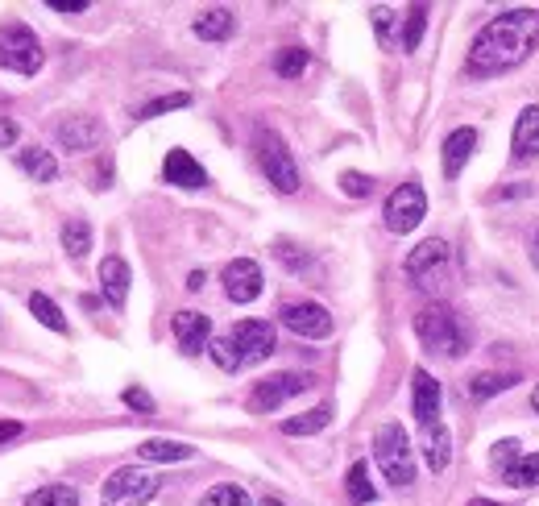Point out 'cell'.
Here are the masks:
<instances>
[{
    "label": "cell",
    "instance_id": "obj_13",
    "mask_svg": "<svg viewBox=\"0 0 539 506\" xmlns=\"http://www.w3.org/2000/svg\"><path fill=\"white\" fill-rule=\"evenodd\" d=\"M54 137H59V146L71 150V154H83V150H96L100 146V121L96 117H63L59 129H54Z\"/></svg>",
    "mask_w": 539,
    "mask_h": 506
},
{
    "label": "cell",
    "instance_id": "obj_29",
    "mask_svg": "<svg viewBox=\"0 0 539 506\" xmlns=\"http://www.w3.org/2000/svg\"><path fill=\"white\" fill-rule=\"evenodd\" d=\"M25 506H79V490L75 486H42L25 498Z\"/></svg>",
    "mask_w": 539,
    "mask_h": 506
},
{
    "label": "cell",
    "instance_id": "obj_46",
    "mask_svg": "<svg viewBox=\"0 0 539 506\" xmlns=\"http://www.w3.org/2000/svg\"><path fill=\"white\" fill-rule=\"evenodd\" d=\"M469 506H498V502H490V498H473Z\"/></svg>",
    "mask_w": 539,
    "mask_h": 506
},
{
    "label": "cell",
    "instance_id": "obj_3",
    "mask_svg": "<svg viewBox=\"0 0 539 506\" xmlns=\"http://www.w3.org/2000/svg\"><path fill=\"white\" fill-rule=\"evenodd\" d=\"M403 266H407L411 283L428 295H444V287L452 283V249L440 237H428L423 245H415Z\"/></svg>",
    "mask_w": 539,
    "mask_h": 506
},
{
    "label": "cell",
    "instance_id": "obj_45",
    "mask_svg": "<svg viewBox=\"0 0 539 506\" xmlns=\"http://www.w3.org/2000/svg\"><path fill=\"white\" fill-rule=\"evenodd\" d=\"M531 262H535V270H539V229H535V237H531Z\"/></svg>",
    "mask_w": 539,
    "mask_h": 506
},
{
    "label": "cell",
    "instance_id": "obj_39",
    "mask_svg": "<svg viewBox=\"0 0 539 506\" xmlns=\"http://www.w3.org/2000/svg\"><path fill=\"white\" fill-rule=\"evenodd\" d=\"M125 407H133V411H146V415H150V411H154V399H150L141 386H129V390H125Z\"/></svg>",
    "mask_w": 539,
    "mask_h": 506
},
{
    "label": "cell",
    "instance_id": "obj_1",
    "mask_svg": "<svg viewBox=\"0 0 539 506\" xmlns=\"http://www.w3.org/2000/svg\"><path fill=\"white\" fill-rule=\"evenodd\" d=\"M535 46H539V9H506L477 30L469 46V71L473 75L515 71L519 63L531 59Z\"/></svg>",
    "mask_w": 539,
    "mask_h": 506
},
{
    "label": "cell",
    "instance_id": "obj_2",
    "mask_svg": "<svg viewBox=\"0 0 539 506\" xmlns=\"http://www.w3.org/2000/svg\"><path fill=\"white\" fill-rule=\"evenodd\" d=\"M415 336L436 357H465L469 353V324L448 303H432L415 316Z\"/></svg>",
    "mask_w": 539,
    "mask_h": 506
},
{
    "label": "cell",
    "instance_id": "obj_23",
    "mask_svg": "<svg viewBox=\"0 0 539 506\" xmlns=\"http://www.w3.org/2000/svg\"><path fill=\"white\" fill-rule=\"evenodd\" d=\"M332 424V407H311L303 415H291V419H282V436H316Z\"/></svg>",
    "mask_w": 539,
    "mask_h": 506
},
{
    "label": "cell",
    "instance_id": "obj_30",
    "mask_svg": "<svg viewBox=\"0 0 539 506\" xmlns=\"http://www.w3.org/2000/svg\"><path fill=\"white\" fill-rule=\"evenodd\" d=\"M345 490H349V498L361 502V506H365V502H374L378 490H374V482H370V465L357 461V465L349 469V486H345Z\"/></svg>",
    "mask_w": 539,
    "mask_h": 506
},
{
    "label": "cell",
    "instance_id": "obj_32",
    "mask_svg": "<svg viewBox=\"0 0 539 506\" xmlns=\"http://www.w3.org/2000/svg\"><path fill=\"white\" fill-rule=\"evenodd\" d=\"M274 258L287 266V270H295V274L311 270V253L303 245H295V241H274Z\"/></svg>",
    "mask_w": 539,
    "mask_h": 506
},
{
    "label": "cell",
    "instance_id": "obj_43",
    "mask_svg": "<svg viewBox=\"0 0 539 506\" xmlns=\"http://www.w3.org/2000/svg\"><path fill=\"white\" fill-rule=\"evenodd\" d=\"M21 436V424L17 419H0V444H13Z\"/></svg>",
    "mask_w": 539,
    "mask_h": 506
},
{
    "label": "cell",
    "instance_id": "obj_24",
    "mask_svg": "<svg viewBox=\"0 0 539 506\" xmlns=\"http://www.w3.org/2000/svg\"><path fill=\"white\" fill-rule=\"evenodd\" d=\"M233 30H237V17L229 9H208L195 21V38H204V42H224V38H233Z\"/></svg>",
    "mask_w": 539,
    "mask_h": 506
},
{
    "label": "cell",
    "instance_id": "obj_33",
    "mask_svg": "<svg viewBox=\"0 0 539 506\" xmlns=\"http://www.w3.org/2000/svg\"><path fill=\"white\" fill-rule=\"evenodd\" d=\"M200 506H253V498H249L241 486H212V490L200 498Z\"/></svg>",
    "mask_w": 539,
    "mask_h": 506
},
{
    "label": "cell",
    "instance_id": "obj_44",
    "mask_svg": "<svg viewBox=\"0 0 539 506\" xmlns=\"http://www.w3.org/2000/svg\"><path fill=\"white\" fill-rule=\"evenodd\" d=\"M204 287V270H191V278H187V291H200Z\"/></svg>",
    "mask_w": 539,
    "mask_h": 506
},
{
    "label": "cell",
    "instance_id": "obj_5",
    "mask_svg": "<svg viewBox=\"0 0 539 506\" xmlns=\"http://www.w3.org/2000/svg\"><path fill=\"white\" fill-rule=\"evenodd\" d=\"M42 59H46V50L30 25H21V21L0 25V67L13 75H38Z\"/></svg>",
    "mask_w": 539,
    "mask_h": 506
},
{
    "label": "cell",
    "instance_id": "obj_35",
    "mask_svg": "<svg viewBox=\"0 0 539 506\" xmlns=\"http://www.w3.org/2000/svg\"><path fill=\"white\" fill-rule=\"evenodd\" d=\"M187 104H191V96H187V92L158 96V100H150L146 108H137V117H141V121H150V117H162V112H175V108H187Z\"/></svg>",
    "mask_w": 539,
    "mask_h": 506
},
{
    "label": "cell",
    "instance_id": "obj_14",
    "mask_svg": "<svg viewBox=\"0 0 539 506\" xmlns=\"http://www.w3.org/2000/svg\"><path fill=\"white\" fill-rule=\"evenodd\" d=\"M170 328H175V341H179V349L187 357L204 353L208 341H212V320L204 312H179L175 320H170Z\"/></svg>",
    "mask_w": 539,
    "mask_h": 506
},
{
    "label": "cell",
    "instance_id": "obj_28",
    "mask_svg": "<svg viewBox=\"0 0 539 506\" xmlns=\"http://www.w3.org/2000/svg\"><path fill=\"white\" fill-rule=\"evenodd\" d=\"M515 382H519V374H477V378H469V395L473 399H494Z\"/></svg>",
    "mask_w": 539,
    "mask_h": 506
},
{
    "label": "cell",
    "instance_id": "obj_40",
    "mask_svg": "<svg viewBox=\"0 0 539 506\" xmlns=\"http://www.w3.org/2000/svg\"><path fill=\"white\" fill-rule=\"evenodd\" d=\"M21 137V129H17V121L13 117H0V150H9L13 142Z\"/></svg>",
    "mask_w": 539,
    "mask_h": 506
},
{
    "label": "cell",
    "instance_id": "obj_8",
    "mask_svg": "<svg viewBox=\"0 0 539 506\" xmlns=\"http://www.w3.org/2000/svg\"><path fill=\"white\" fill-rule=\"evenodd\" d=\"M423 216H428V195H423L419 183H403L390 191V200L382 208V220L390 233H411L423 224Z\"/></svg>",
    "mask_w": 539,
    "mask_h": 506
},
{
    "label": "cell",
    "instance_id": "obj_21",
    "mask_svg": "<svg viewBox=\"0 0 539 506\" xmlns=\"http://www.w3.org/2000/svg\"><path fill=\"white\" fill-rule=\"evenodd\" d=\"M423 457H428V469L432 473H444L448 461H452V436L448 428L432 424V428H423Z\"/></svg>",
    "mask_w": 539,
    "mask_h": 506
},
{
    "label": "cell",
    "instance_id": "obj_16",
    "mask_svg": "<svg viewBox=\"0 0 539 506\" xmlns=\"http://www.w3.org/2000/svg\"><path fill=\"white\" fill-rule=\"evenodd\" d=\"M411 390H415V419H419V428L440 424V382L428 370H415L411 374Z\"/></svg>",
    "mask_w": 539,
    "mask_h": 506
},
{
    "label": "cell",
    "instance_id": "obj_4",
    "mask_svg": "<svg viewBox=\"0 0 539 506\" xmlns=\"http://www.w3.org/2000/svg\"><path fill=\"white\" fill-rule=\"evenodd\" d=\"M374 461L390 486H411L415 482V453L403 424H382L374 436Z\"/></svg>",
    "mask_w": 539,
    "mask_h": 506
},
{
    "label": "cell",
    "instance_id": "obj_9",
    "mask_svg": "<svg viewBox=\"0 0 539 506\" xmlns=\"http://www.w3.org/2000/svg\"><path fill=\"white\" fill-rule=\"evenodd\" d=\"M278 320H282V328H291L295 336H307V341H324V336H332V316H328V307L311 303V299L282 303V307H278Z\"/></svg>",
    "mask_w": 539,
    "mask_h": 506
},
{
    "label": "cell",
    "instance_id": "obj_7",
    "mask_svg": "<svg viewBox=\"0 0 539 506\" xmlns=\"http://www.w3.org/2000/svg\"><path fill=\"white\" fill-rule=\"evenodd\" d=\"M162 486V477H154L150 469H137V465H125L117 469L104 482V506H146Z\"/></svg>",
    "mask_w": 539,
    "mask_h": 506
},
{
    "label": "cell",
    "instance_id": "obj_47",
    "mask_svg": "<svg viewBox=\"0 0 539 506\" xmlns=\"http://www.w3.org/2000/svg\"><path fill=\"white\" fill-rule=\"evenodd\" d=\"M531 407H535V411H539V386H535V395H531Z\"/></svg>",
    "mask_w": 539,
    "mask_h": 506
},
{
    "label": "cell",
    "instance_id": "obj_6",
    "mask_svg": "<svg viewBox=\"0 0 539 506\" xmlns=\"http://www.w3.org/2000/svg\"><path fill=\"white\" fill-rule=\"evenodd\" d=\"M258 162H262V175L270 179L274 191H282V195H295L299 191V166H295L291 150L282 146L278 133L258 129Z\"/></svg>",
    "mask_w": 539,
    "mask_h": 506
},
{
    "label": "cell",
    "instance_id": "obj_15",
    "mask_svg": "<svg viewBox=\"0 0 539 506\" xmlns=\"http://www.w3.org/2000/svg\"><path fill=\"white\" fill-rule=\"evenodd\" d=\"M162 179L175 183V187H187V191H200L208 187V171L200 162H195L187 150H170L166 162H162Z\"/></svg>",
    "mask_w": 539,
    "mask_h": 506
},
{
    "label": "cell",
    "instance_id": "obj_18",
    "mask_svg": "<svg viewBox=\"0 0 539 506\" xmlns=\"http://www.w3.org/2000/svg\"><path fill=\"white\" fill-rule=\"evenodd\" d=\"M510 150H515V162H535L539 158V104H527L519 112L515 142H510Z\"/></svg>",
    "mask_w": 539,
    "mask_h": 506
},
{
    "label": "cell",
    "instance_id": "obj_42",
    "mask_svg": "<svg viewBox=\"0 0 539 506\" xmlns=\"http://www.w3.org/2000/svg\"><path fill=\"white\" fill-rule=\"evenodd\" d=\"M46 9H54V13H83V9H88V0H46Z\"/></svg>",
    "mask_w": 539,
    "mask_h": 506
},
{
    "label": "cell",
    "instance_id": "obj_17",
    "mask_svg": "<svg viewBox=\"0 0 539 506\" xmlns=\"http://www.w3.org/2000/svg\"><path fill=\"white\" fill-rule=\"evenodd\" d=\"M100 291H104L108 307H125V299H129V266L117 253H108L100 262Z\"/></svg>",
    "mask_w": 539,
    "mask_h": 506
},
{
    "label": "cell",
    "instance_id": "obj_10",
    "mask_svg": "<svg viewBox=\"0 0 539 506\" xmlns=\"http://www.w3.org/2000/svg\"><path fill=\"white\" fill-rule=\"evenodd\" d=\"M311 374H274V378H262L258 386H253V395H249V407L253 411H278L287 399L303 395V390H311Z\"/></svg>",
    "mask_w": 539,
    "mask_h": 506
},
{
    "label": "cell",
    "instance_id": "obj_26",
    "mask_svg": "<svg viewBox=\"0 0 539 506\" xmlns=\"http://www.w3.org/2000/svg\"><path fill=\"white\" fill-rule=\"evenodd\" d=\"M502 482H506V486H515V490H535V486H539V453L519 457L515 465L502 473Z\"/></svg>",
    "mask_w": 539,
    "mask_h": 506
},
{
    "label": "cell",
    "instance_id": "obj_48",
    "mask_svg": "<svg viewBox=\"0 0 539 506\" xmlns=\"http://www.w3.org/2000/svg\"><path fill=\"white\" fill-rule=\"evenodd\" d=\"M262 506H282V502L278 498H262Z\"/></svg>",
    "mask_w": 539,
    "mask_h": 506
},
{
    "label": "cell",
    "instance_id": "obj_31",
    "mask_svg": "<svg viewBox=\"0 0 539 506\" xmlns=\"http://www.w3.org/2000/svg\"><path fill=\"white\" fill-rule=\"evenodd\" d=\"M303 67H307V50H303V46H287V50L274 54V71H278L282 79H299Z\"/></svg>",
    "mask_w": 539,
    "mask_h": 506
},
{
    "label": "cell",
    "instance_id": "obj_36",
    "mask_svg": "<svg viewBox=\"0 0 539 506\" xmlns=\"http://www.w3.org/2000/svg\"><path fill=\"white\" fill-rule=\"evenodd\" d=\"M212 361L220 365L224 374L241 370V357H237V349H233V341H229V336H220V341H212Z\"/></svg>",
    "mask_w": 539,
    "mask_h": 506
},
{
    "label": "cell",
    "instance_id": "obj_38",
    "mask_svg": "<svg viewBox=\"0 0 539 506\" xmlns=\"http://www.w3.org/2000/svg\"><path fill=\"white\" fill-rule=\"evenodd\" d=\"M340 187H345V195H353V200H365V195L374 191V179L361 175V171H345L340 175Z\"/></svg>",
    "mask_w": 539,
    "mask_h": 506
},
{
    "label": "cell",
    "instance_id": "obj_37",
    "mask_svg": "<svg viewBox=\"0 0 539 506\" xmlns=\"http://www.w3.org/2000/svg\"><path fill=\"white\" fill-rule=\"evenodd\" d=\"M519 457H523V444H519V440H498V444H494V469H498V473H506Z\"/></svg>",
    "mask_w": 539,
    "mask_h": 506
},
{
    "label": "cell",
    "instance_id": "obj_41",
    "mask_svg": "<svg viewBox=\"0 0 539 506\" xmlns=\"http://www.w3.org/2000/svg\"><path fill=\"white\" fill-rule=\"evenodd\" d=\"M374 30H378L382 42L390 38V30H394V13L390 9H374Z\"/></svg>",
    "mask_w": 539,
    "mask_h": 506
},
{
    "label": "cell",
    "instance_id": "obj_34",
    "mask_svg": "<svg viewBox=\"0 0 539 506\" xmlns=\"http://www.w3.org/2000/svg\"><path fill=\"white\" fill-rule=\"evenodd\" d=\"M423 30H428V9H423V5H415V9L407 13V30H403V50H419V42H423Z\"/></svg>",
    "mask_w": 539,
    "mask_h": 506
},
{
    "label": "cell",
    "instance_id": "obj_12",
    "mask_svg": "<svg viewBox=\"0 0 539 506\" xmlns=\"http://www.w3.org/2000/svg\"><path fill=\"white\" fill-rule=\"evenodd\" d=\"M266 287V278H262V266L253 262V258H237L224 266V295H229L233 303H253L262 295Z\"/></svg>",
    "mask_w": 539,
    "mask_h": 506
},
{
    "label": "cell",
    "instance_id": "obj_27",
    "mask_svg": "<svg viewBox=\"0 0 539 506\" xmlns=\"http://www.w3.org/2000/svg\"><path fill=\"white\" fill-rule=\"evenodd\" d=\"M30 312H34V316H38V324H46L50 332H67V316H63V307L54 303L50 295L34 291V295H30Z\"/></svg>",
    "mask_w": 539,
    "mask_h": 506
},
{
    "label": "cell",
    "instance_id": "obj_20",
    "mask_svg": "<svg viewBox=\"0 0 539 506\" xmlns=\"http://www.w3.org/2000/svg\"><path fill=\"white\" fill-rule=\"evenodd\" d=\"M473 146H477V129L465 125V129H457V133H448V142H444V175H448V179H457V175L465 171Z\"/></svg>",
    "mask_w": 539,
    "mask_h": 506
},
{
    "label": "cell",
    "instance_id": "obj_22",
    "mask_svg": "<svg viewBox=\"0 0 539 506\" xmlns=\"http://www.w3.org/2000/svg\"><path fill=\"white\" fill-rule=\"evenodd\" d=\"M141 461H158V465H175V461H191L195 448L183 444V440H146L137 448Z\"/></svg>",
    "mask_w": 539,
    "mask_h": 506
},
{
    "label": "cell",
    "instance_id": "obj_11",
    "mask_svg": "<svg viewBox=\"0 0 539 506\" xmlns=\"http://www.w3.org/2000/svg\"><path fill=\"white\" fill-rule=\"evenodd\" d=\"M229 341L241 357V365H258L274 353V324L266 320H241L233 332H229Z\"/></svg>",
    "mask_w": 539,
    "mask_h": 506
},
{
    "label": "cell",
    "instance_id": "obj_19",
    "mask_svg": "<svg viewBox=\"0 0 539 506\" xmlns=\"http://www.w3.org/2000/svg\"><path fill=\"white\" fill-rule=\"evenodd\" d=\"M17 166L34 183H54V179H59V158H54L50 150H42V146H21L17 150Z\"/></svg>",
    "mask_w": 539,
    "mask_h": 506
},
{
    "label": "cell",
    "instance_id": "obj_25",
    "mask_svg": "<svg viewBox=\"0 0 539 506\" xmlns=\"http://www.w3.org/2000/svg\"><path fill=\"white\" fill-rule=\"evenodd\" d=\"M63 249H67V258L83 262L92 253V224L88 220H67L63 224Z\"/></svg>",
    "mask_w": 539,
    "mask_h": 506
}]
</instances>
